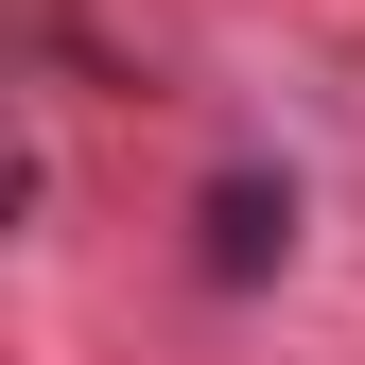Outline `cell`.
<instances>
[{"label": "cell", "mask_w": 365, "mask_h": 365, "mask_svg": "<svg viewBox=\"0 0 365 365\" xmlns=\"http://www.w3.org/2000/svg\"><path fill=\"white\" fill-rule=\"evenodd\" d=\"M279 244H296V192H261V174H226V192H209V279H261Z\"/></svg>", "instance_id": "1"}]
</instances>
